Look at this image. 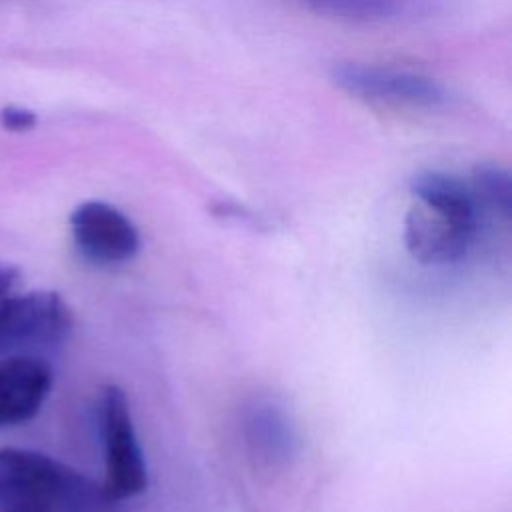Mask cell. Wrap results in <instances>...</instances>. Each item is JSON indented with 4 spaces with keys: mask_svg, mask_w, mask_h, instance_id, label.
Returning a JSON list of instances; mask_svg holds the SVG:
<instances>
[{
    "mask_svg": "<svg viewBox=\"0 0 512 512\" xmlns=\"http://www.w3.org/2000/svg\"><path fill=\"white\" fill-rule=\"evenodd\" d=\"M14 284H16V272L12 268H0V316L4 312L8 298L14 292Z\"/></svg>",
    "mask_w": 512,
    "mask_h": 512,
    "instance_id": "11",
    "label": "cell"
},
{
    "mask_svg": "<svg viewBox=\"0 0 512 512\" xmlns=\"http://www.w3.org/2000/svg\"><path fill=\"white\" fill-rule=\"evenodd\" d=\"M470 188L476 200V206L482 214H490L504 222L512 214V178L510 172L494 162L478 164L470 178Z\"/></svg>",
    "mask_w": 512,
    "mask_h": 512,
    "instance_id": "9",
    "label": "cell"
},
{
    "mask_svg": "<svg viewBox=\"0 0 512 512\" xmlns=\"http://www.w3.org/2000/svg\"><path fill=\"white\" fill-rule=\"evenodd\" d=\"M36 114L22 106H6L0 110V126L10 132H24L36 126Z\"/></svg>",
    "mask_w": 512,
    "mask_h": 512,
    "instance_id": "10",
    "label": "cell"
},
{
    "mask_svg": "<svg viewBox=\"0 0 512 512\" xmlns=\"http://www.w3.org/2000/svg\"><path fill=\"white\" fill-rule=\"evenodd\" d=\"M316 14L344 22L380 24L416 16L430 6V0H296Z\"/></svg>",
    "mask_w": 512,
    "mask_h": 512,
    "instance_id": "8",
    "label": "cell"
},
{
    "mask_svg": "<svg viewBox=\"0 0 512 512\" xmlns=\"http://www.w3.org/2000/svg\"><path fill=\"white\" fill-rule=\"evenodd\" d=\"M330 78L348 96L374 106L440 110L452 98L436 78L394 66L340 62L332 68Z\"/></svg>",
    "mask_w": 512,
    "mask_h": 512,
    "instance_id": "3",
    "label": "cell"
},
{
    "mask_svg": "<svg viewBox=\"0 0 512 512\" xmlns=\"http://www.w3.org/2000/svg\"><path fill=\"white\" fill-rule=\"evenodd\" d=\"M54 384L52 366L28 354L0 358V430L34 420Z\"/></svg>",
    "mask_w": 512,
    "mask_h": 512,
    "instance_id": "7",
    "label": "cell"
},
{
    "mask_svg": "<svg viewBox=\"0 0 512 512\" xmlns=\"http://www.w3.org/2000/svg\"><path fill=\"white\" fill-rule=\"evenodd\" d=\"M100 486L72 466L32 448H0L2 512H88Z\"/></svg>",
    "mask_w": 512,
    "mask_h": 512,
    "instance_id": "1",
    "label": "cell"
},
{
    "mask_svg": "<svg viewBox=\"0 0 512 512\" xmlns=\"http://www.w3.org/2000/svg\"><path fill=\"white\" fill-rule=\"evenodd\" d=\"M98 430L104 454L102 498L106 502H122L140 496L148 488V468L136 436L128 396L116 384H106L100 390Z\"/></svg>",
    "mask_w": 512,
    "mask_h": 512,
    "instance_id": "2",
    "label": "cell"
},
{
    "mask_svg": "<svg viewBox=\"0 0 512 512\" xmlns=\"http://www.w3.org/2000/svg\"><path fill=\"white\" fill-rule=\"evenodd\" d=\"M70 234L76 250L100 266L128 262L140 248L132 220L102 200H86L72 210Z\"/></svg>",
    "mask_w": 512,
    "mask_h": 512,
    "instance_id": "5",
    "label": "cell"
},
{
    "mask_svg": "<svg viewBox=\"0 0 512 512\" xmlns=\"http://www.w3.org/2000/svg\"><path fill=\"white\" fill-rule=\"evenodd\" d=\"M478 226L476 218L414 200L404 220V242L422 264H450L468 252Z\"/></svg>",
    "mask_w": 512,
    "mask_h": 512,
    "instance_id": "6",
    "label": "cell"
},
{
    "mask_svg": "<svg viewBox=\"0 0 512 512\" xmlns=\"http://www.w3.org/2000/svg\"><path fill=\"white\" fill-rule=\"evenodd\" d=\"M72 326V310L58 292H12L0 316V350L58 344L68 338Z\"/></svg>",
    "mask_w": 512,
    "mask_h": 512,
    "instance_id": "4",
    "label": "cell"
}]
</instances>
